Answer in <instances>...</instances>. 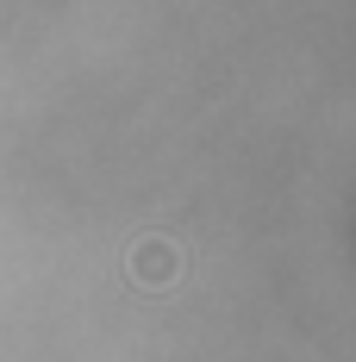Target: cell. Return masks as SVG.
<instances>
[{
  "label": "cell",
  "instance_id": "6da1fadb",
  "mask_svg": "<svg viewBox=\"0 0 356 362\" xmlns=\"http://www.w3.org/2000/svg\"><path fill=\"white\" fill-rule=\"evenodd\" d=\"M125 269H132V281H138V288H169V281L181 275V250L169 244V238H138Z\"/></svg>",
  "mask_w": 356,
  "mask_h": 362
}]
</instances>
